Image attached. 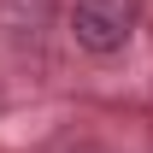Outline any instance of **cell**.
Wrapping results in <instances>:
<instances>
[{
  "label": "cell",
  "instance_id": "cell-1",
  "mask_svg": "<svg viewBox=\"0 0 153 153\" xmlns=\"http://www.w3.org/2000/svg\"><path fill=\"white\" fill-rule=\"evenodd\" d=\"M135 36V0H76L71 6V41L94 59L124 53Z\"/></svg>",
  "mask_w": 153,
  "mask_h": 153
}]
</instances>
